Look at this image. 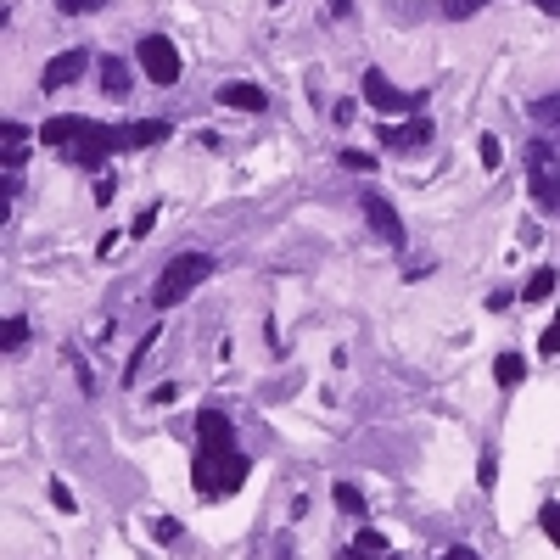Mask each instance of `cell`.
Wrapping results in <instances>:
<instances>
[{"instance_id": "6da1fadb", "label": "cell", "mask_w": 560, "mask_h": 560, "mask_svg": "<svg viewBox=\"0 0 560 560\" xmlns=\"http://www.w3.org/2000/svg\"><path fill=\"white\" fill-rule=\"evenodd\" d=\"M247 454L241 448H196V466H191V482L202 499H230L241 482H247Z\"/></svg>"}, {"instance_id": "7a4b0ae2", "label": "cell", "mask_w": 560, "mask_h": 560, "mask_svg": "<svg viewBox=\"0 0 560 560\" xmlns=\"http://www.w3.org/2000/svg\"><path fill=\"white\" fill-rule=\"evenodd\" d=\"M213 270H219V258H213V252H174L169 263H162L157 286H152V303H157V309H174V303H185V298H191V291L202 286Z\"/></svg>"}, {"instance_id": "3957f363", "label": "cell", "mask_w": 560, "mask_h": 560, "mask_svg": "<svg viewBox=\"0 0 560 560\" xmlns=\"http://www.w3.org/2000/svg\"><path fill=\"white\" fill-rule=\"evenodd\" d=\"M135 62H141V74H146L152 84H180V51L162 40V34H146V40L135 45Z\"/></svg>"}, {"instance_id": "277c9868", "label": "cell", "mask_w": 560, "mask_h": 560, "mask_svg": "<svg viewBox=\"0 0 560 560\" xmlns=\"http://www.w3.org/2000/svg\"><path fill=\"white\" fill-rule=\"evenodd\" d=\"M157 141H169V123H162V118H135V123H113L107 129V146L113 152H146Z\"/></svg>"}, {"instance_id": "5b68a950", "label": "cell", "mask_w": 560, "mask_h": 560, "mask_svg": "<svg viewBox=\"0 0 560 560\" xmlns=\"http://www.w3.org/2000/svg\"><path fill=\"white\" fill-rule=\"evenodd\" d=\"M376 135H381V152L404 157V152H420V146H432V135H437V129L426 123V118H409V123H387V129H376Z\"/></svg>"}, {"instance_id": "8992f818", "label": "cell", "mask_w": 560, "mask_h": 560, "mask_svg": "<svg viewBox=\"0 0 560 560\" xmlns=\"http://www.w3.org/2000/svg\"><path fill=\"white\" fill-rule=\"evenodd\" d=\"M359 208H365V219H370V230H376L381 241L404 247V219H398V208H392L381 191H365V196H359Z\"/></svg>"}, {"instance_id": "52a82bcc", "label": "cell", "mask_w": 560, "mask_h": 560, "mask_svg": "<svg viewBox=\"0 0 560 560\" xmlns=\"http://www.w3.org/2000/svg\"><path fill=\"white\" fill-rule=\"evenodd\" d=\"M90 74V51H62L45 62V74H40V90H68L74 79Z\"/></svg>"}, {"instance_id": "ba28073f", "label": "cell", "mask_w": 560, "mask_h": 560, "mask_svg": "<svg viewBox=\"0 0 560 560\" xmlns=\"http://www.w3.org/2000/svg\"><path fill=\"white\" fill-rule=\"evenodd\" d=\"M359 90H365V102L376 107V113H404V107H415V102H404V90L392 84L381 68H365V79H359Z\"/></svg>"}, {"instance_id": "9c48e42d", "label": "cell", "mask_w": 560, "mask_h": 560, "mask_svg": "<svg viewBox=\"0 0 560 560\" xmlns=\"http://www.w3.org/2000/svg\"><path fill=\"white\" fill-rule=\"evenodd\" d=\"M196 443L202 448H236V426H230L224 409H202L196 415Z\"/></svg>"}, {"instance_id": "30bf717a", "label": "cell", "mask_w": 560, "mask_h": 560, "mask_svg": "<svg viewBox=\"0 0 560 560\" xmlns=\"http://www.w3.org/2000/svg\"><path fill=\"white\" fill-rule=\"evenodd\" d=\"M90 123H95V118H74V113H56V118H45L40 141H45V146H62V152H68L74 141H84V135H90Z\"/></svg>"}, {"instance_id": "8fae6325", "label": "cell", "mask_w": 560, "mask_h": 560, "mask_svg": "<svg viewBox=\"0 0 560 560\" xmlns=\"http://www.w3.org/2000/svg\"><path fill=\"white\" fill-rule=\"evenodd\" d=\"M219 102L236 107V113H263V107H270V95H263L258 84H247V79H230V84H219Z\"/></svg>"}, {"instance_id": "7c38bea8", "label": "cell", "mask_w": 560, "mask_h": 560, "mask_svg": "<svg viewBox=\"0 0 560 560\" xmlns=\"http://www.w3.org/2000/svg\"><path fill=\"white\" fill-rule=\"evenodd\" d=\"M526 191H533L538 208H549V213L560 219V174H533V180H526Z\"/></svg>"}, {"instance_id": "4fadbf2b", "label": "cell", "mask_w": 560, "mask_h": 560, "mask_svg": "<svg viewBox=\"0 0 560 560\" xmlns=\"http://www.w3.org/2000/svg\"><path fill=\"white\" fill-rule=\"evenodd\" d=\"M102 90L107 95H129V62L123 56H102Z\"/></svg>"}, {"instance_id": "5bb4252c", "label": "cell", "mask_w": 560, "mask_h": 560, "mask_svg": "<svg viewBox=\"0 0 560 560\" xmlns=\"http://www.w3.org/2000/svg\"><path fill=\"white\" fill-rule=\"evenodd\" d=\"M493 381H499V387H521L526 381V359L521 353H499V359H493Z\"/></svg>"}, {"instance_id": "9a60e30c", "label": "cell", "mask_w": 560, "mask_h": 560, "mask_svg": "<svg viewBox=\"0 0 560 560\" xmlns=\"http://www.w3.org/2000/svg\"><path fill=\"white\" fill-rule=\"evenodd\" d=\"M533 123H538V135H560V95L533 102Z\"/></svg>"}, {"instance_id": "2e32d148", "label": "cell", "mask_w": 560, "mask_h": 560, "mask_svg": "<svg viewBox=\"0 0 560 560\" xmlns=\"http://www.w3.org/2000/svg\"><path fill=\"white\" fill-rule=\"evenodd\" d=\"M157 337H162V325H152V331L141 337V348H135V359H129V365H123V381H129V387H135V376H141V365H146V353L157 348Z\"/></svg>"}, {"instance_id": "e0dca14e", "label": "cell", "mask_w": 560, "mask_h": 560, "mask_svg": "<svg viewBox=\"0 0 560 560\" xmlns=\"http://www.w3.org/2000/svg\"><path fill=\"white\" fill-rule=\"evenodd\" d=\"M487 6V0H437V12L448 17V23H466V17H476Z\"/></svg>"}, {"instance_id": "ac0fdd59", "label": "cell", "mask_w": 560, "mask_h": 560, "mask_svg": "<svg viewBox=\"0 0 560 560\" xmlns=\"http://www.w3.org/2000/svg\"><path fill=\"white\" fill-rule=\"evenodd\" d=\"M23 342H28V319H23V314H12V319H6V331H0V348H6V353H23Z\"/></svg>"}, {"instance_id": "d6986e66", "label": "cell", "mask_w": 560, "mask_h": 560, "mask_svg": "<svg viewBox=\"0 0 560 560\" xmlns=\"http://www.w3.org/2000/svg\"><path fill=\"white\" fill-rule=\"evenodd\" d=\"M555 280H560L555 270H538L533 280H526V291H521V298H526V303H544V298H549V291H555Z\"/></svg>"}, {"instance_id": "ffe728a7", "label": "cell", "mask_w": 560, "mask_h": 560, "mask_svg": "<svg viewBox=\"0 0 560 560\" xmlns=\"http://www.w3.org/2000/svg\"><path fill=\"white\" fill-rule=\"evenodd\" d=\"M331 493H337V510H348V516H365V493H359L353 482H337Z\"/></svg>"}, {"instance_id": "44dd1931", "label": "cell", "mask_w": 560, "mask_h": 560, "mask_svg": "<svg viewBox=\"0 0 560 560\" xmlns=\"http://www.w3.org/2000/svg\"><path fill=\"white\" fill-rule=\"evenodd\" d=\"M353 555H392V549H387V533H376V526H365V533L353 538Z\"/></svg>"}, {"instance_id": "7402d4cb", "label": "cell", "mask_w": 560, "mask_h": 560, "mask_svg": "<svg viewBox=\"0 0 560 560\" xmlns=\"http://www.w3.org/2000/svg\"><path fill=\"white\" fill-rule=\"evenodd\" d=\"M342 169H348V174H376V152L348 146V152H342Z\"/></svg>"}, {"instance_id": "603a6c76", "label": "cell", "mask_w": 560, "mask_h": 560, "mask_svg": "<svg viewBox=\"0 0 560 560\" xmlns=\"http://www.w3.org/2000/svg\"><path fill=\"white\" fill-rule=\"evenodd\" d=\"M560 353V309H555V319L544 325V337H538V359H555Z\"/></svg>"}, {"instance_id": "cb8c5ba5", "label": "cell", "mask_w": 560, "mask_h": 560, "mask_svg": "<svg viewBox=\"0 0 560 560\" xmlns=\"http://www.w3.org/2000/svg\"><path fill=\"white\" fill-rule=\"evenodd\" d=\"M51 505H56L62 516H74V510H79V499H74V487H68V482H51Z\"/></svg>"}, {"instance_id": "d4e9b609", "label": "cell", "mask_w": 560, "mask_h": 560, "mask_svg": "<svg viewBox=\"0 0 560 560\" xmlns=\"http://www.w3.org/2000/svg\"><path fill=\"white\" fill-rule=\"evenodd\" d=\"M476 157L487 162V169H499V162H505V146H499V135H482V146H476Z\"/></svg>"}, {"instance_id": "484cf974", "label": "cell", "mask_w": 560, "mask_h": 560, "mask_svg": "<svg viewBox=\"0 0 560 560\" xmlns=\"http://www.w3.org/2000/svg\"><path fill=\"white\" fill-rule=\"evenodd\" d=\"M152 533H157V544H180V521H174V516H157Z\"/></svg>"}, {"instance_id": "4316f807", "label": "cell", "mask_w": 560, "mask_h": 560, "mask_svg": "<svg viewBox=\"0 0 560 560\" xmlns=\"http://www.w3.org/2000/svg\"><path fill=\"white\" fill-rule=\"evenodd\" d=\"M476 482H482V487H493V482H499V459H493V448L476 459Z\"/></svg>"}, {"instance_id": "83f0119b", "label": "cell", "mask_w": 560, "mask_h": 560, "mask_svg": "<svg viewBox=\"0 0 560 560\" xmlns=\"http://www.w3.org/2000/svg\"><path fill=\"white\" fill-rule=\"evenodd\" d=\"M107 0H56V12H68V17H84V12H102Z\"/></svg>"}, {"instance_id": "f1b7e54d", "label": "cell", "mask_w": 560, "mask_h": 560, "mask_svg": "<svg viewBox=\"0 0 560 560\" xmlns=\"http://www.w3.org/2000/svg\"><path fill=\"white\" fill-rule=\"evenodd\" d=\"M152 230H157V208H141V219H135V224H129V236H135V241H146V236H152Z\"/></svg>"}, {"instance_id": "f546056e", "label": "cell", "mask_w": 560, "mask_h": 560, "mask_svg": "<svg viewBox=\"0 0 560 560\" xmlns=\"http://www.w3.org/2000/svg\"><path fill=\"white\" fill-rule=\"evenodd\" d=\"M538 521H544V533L555 538V549H560V505H544L538 510Z\"/></svg>"}, {"instance_id": "4dcf8cb0", "label": "cell", "mask_w": 560, "mask_h": 560, "mask_svg": "<svg viewBox=\"0 0 560 560\" xmlns=\"http://www.w3.org/2000/svg\"><path fill=\"white\" fill-rule=\"evenodd\" d=\"M510 303H516V291H505V286H499V291H493V298H487V314H505Z\"/></svg>"}, {"instance_id": "1f68e13d", "label": "cell", "mask_w": 560, "mask_h": 560, "mask_svg": "<svg viewBox=\"0 0 560 560\" xmlns=\"http://www.w3.org/2000/svg\"><path fill=\"white\" fill-rule=\"evenodd\" d=\"M0 141H6V146H28V129H23V123H6V129H0Z\"/></svg>"}, {"instance_id": "d6a6232c", "label": "cell", "mask_w": 560, "mask_h": 560, "mask_svg": "<svg viewBox=\"0 0 560 560\" xmlns=\"http://www.w3.org/2000/svg\"><path fill=\"white\" fill-rule=\"evenodd\" d=\"M113 191H118V185H113V174H102V180H95V202L107 208V202H113Z\"/></svg>"}, {"instance_id": "836d02e7", "label": "cell", "mask_w": 560, "mask_h": 560, "mask_svg": "<svg viewBox=\"0 0 560 560\" xmlns=\"http://www.w3.org/2000/svg\"><path fill=\"white\" fill-rule=\"evenodd\" d=\"M353 113H359L353 102H337V107H331V118H337V123H353Z\"/></svg>"}, {"instance_id": "e575fe53", "label": "cell", "mask_w": 560, "mask_h": 560, "mask_svg": "<svg viewBox=\"0 0 560 560\" xmlns=\"http://www.w3.org/2000/svg\"><path fill=\"white\" fill-rule=\"evenodd\" d=\"M533 6H538L544 17H560V0H533Z\"/></svg>"}, {"instance_id": "d590c367", "label": "cell", "mask_w": 560, "mask_h": 560, "mask_svg": "<svg viewBox=\"0 0 560 560\" xmlns=\"http://www.w3.org/2000/svg\"><path fill=\"white\" fill-rule=\"evenodd\" d=\"M331 17H353V0H331Z\"/></svg>"}, {"instance_id": "8d00e7d4", "label": "cell", "mask_w": 560, "mask_h": 560, "mask_svg": "<svg viewBox=\"0 0 560 560\" xmlns=\"http://www.w3.org/2000/svg\"><path fill=\"white\" fill-rule=\"evenodd\" d=\"M437 560H476V555H471V549H443Z\"/></svg>"}, {"instance_id": "74e56055", "label": "cell", "mask_w": 560, "mask_h": 560, "mask_svg": "<svg viewBox=\"0 0 560 560\" xmlns=\"http://www.w3.org/2000/svg\"><path fill=\"white\" fill-rule=\"evenodd\" d=\"M353 560H404V555H353Z\"/></svg>"}, {"instance_id": "f35d334b", "label": "cell", "mask_w": 560, "mask_h": 560, "mask_svg": "<svg viewBox=\"0 0 560 560\" xmlns=\"http://www.w3.org/2000/svg\"><path fill=\"white\" fill-rule=\"evenodd\" d=\"M270 6H286V0H270Z\"/></svg>"}]
</instances>
